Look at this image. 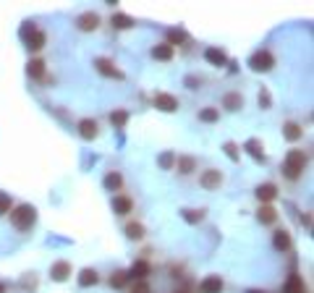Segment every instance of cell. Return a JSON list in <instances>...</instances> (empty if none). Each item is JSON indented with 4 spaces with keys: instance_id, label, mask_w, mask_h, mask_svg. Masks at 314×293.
Instances as JSON below:
<instances>
[{
    "instance_id": "6da1fadb",
    "label": "cell",
    "mask_w": 314,
    "mask_h": 293,
    "mask_svg": "<svg viewBox=\"0 0 314 293\" xmlns=\"http://www.w3.org/2000/svg\"><path fill=\"white\" fill-rule=\"evenodd\" d=\"M304 168H306V154H304L301 149H290V152H288V157H285V163H283V173H285V178L296 181V178L304 173Z\"/></svg>"
},
{
    "instance_id": "7a4b0ae2",
    "label": "cell",
    "mask_w": 314,
    "mask_h": 293,
    "mask_svg": "<svg viewBox=\"0 0 314 293\" xmlns=\"http://www.w3.org/2000/svg\"><path fill=\"white\" fill-rule=\"evenodd\" d=\"M34 220H37V212H34V207H29V205H18V207L11 212V222L16 225L18 231H29L32 225H34Z\"/></svg>"
},
{
    "instance_id": "3957f363",
    "label": "cell",
    "mask_w": 314,
    "mask_h": 293,
    "mask_svg": "<svg viewBox=\"0 0 314 293\" xmlns=\"http://www.w3.org/2000/svg\"><path fill=\"white\" fill-rule=\"evenodd\" d=\"M199 184L205 186L207 191H215V189H220L222 186V173L220 170H215V168H210V170H205L199 175Z\"/></svg>"
},
{
    "instance_id": "277c9868",
    "label": "cell",
    "mask_w": 314,
    "mask_h": 293,
    "mask_svg": "<svg viewBox=\"0 0 314 293\" xmlns=\"http://www.w3.org/2000/svg\"><path fill=\"white\" fill-rule=\"evenodd\" d=\"M249 65H252V71H270L273 65H275V60H273V55L270 53H254L252 55V60H249Z\"/></svg>"
},
{
    "instance_id": "5b68a950",
    "label": "cell",
    "mask_w": 314,
    "mask_h": 293,
    "mask_svg": "<svg viewBox=\"0 0 314 293\" xmlns=\"http://www.w3.org/2000/svg\"><path fill=\"white\" fill-rule=\"evenodd\" d=\"M76 24H79L81 32H95V29L100 27V16H97V13H81Z\"/></svg>"
},
{
    "instance_id": "8992f818",
    "label": "cell",
    "mask_w": 314,
    "mask_h": 293,
    "mask_svg": "<svg viewBox=\"0 0 314 293\" xmlns=\"http://www.w3.org/2000/svg\"><path fill=\"white\" fill-rule=\"evenodd\" d=\"M95 69H97L102 76H116V79H121V71H118L107 58H97V60H95Z\"/></svg>"
},
{
    "instance_id": "52a82bcc",
    "label": "cell",
    "mask_w": 314,
    "mask_h": 293,
    "mask_svg": "<svg viewBox=\"0 0 314 293\" xmlns=\"http://www.w3.org/2000/svg\"><path fill=\"white\" fill-rule=\"evenodd\" d=\"M154 105L160 107V110H165V112L178 110V100H175V97H170V95H154Z\"/></svg>"
},
{
    "instance_id": "ba28073f",
    "label": "cell",
    "mask_w": 314,
    "mask_h": 293,
    "mask_svg": "<svg viewBox=\"0 0 314 293\" xmlns=\"http://www.w3.org/2000/svg\"><path fill=\"white\" fill-rule=\"evenodd\" d=\"M79 133H81L84 139H95L97 137V121H92V118L79 121Z\"/></svg>"
},
{
    "instance_id": "9c48e42d",
    "label": "cell",
    "mask_w": 314,
    "mask_h": 293,
    "mask_svg": "<svg viewBox=\"0 0 314 293\" xmlns=\"http://www.w3.org/2000/svg\"><path fill=\"white\" fill-rule=\"evenodd\" d=\"M69 273H71L69 262H55V264L50 267V278H53V280H58V283H63L65 278H69Z\"/></svg>"
},
{
    "instance_id": "30bf717a",
    "label": "cell",
    "mask_w": 314,
    "mask_h": 293,
    "mask_svg": "<svg viewBox=\"0 0 314 293\" xmlns=\"http://www.w3.org/2000/svg\"><path fill=\"white\" fill-rule=\"evenodd\" d=\"M201 293H222V280H220V275H210L205 283H201Z\"/></svg>"
},
{
    "instance_id": "8fae6325",
    "label": "cell",
    "mask_w": 314,
    "mask_h": 293,
    "mask_svg": "<svg viewBox=\"0 0 314 293\" xmlns=\"http://www.w3.org/2000/svg\"><path fill=\"white\" fill-rule=\"evenodd\" d=\"M126 275L133 278V280H144V278L149 275V264H147V262H133L131 273H126Z\"/></svg>"
},
{
    "instance_id": "7c38bea8",
    "label": "cell",
    "mask_w": 314,
    "mask_h": 293,
    "mask_svg": "<svg viewBox=\"0 0 314 293\" xmlns=\"http://www.w3.org/2000/svg\"><path fill=\"white\" fill-rule=\"evenodd\" d=\"M131 207H133V201H131L128 196H116V199H113V210H116V215H128Z\"/></svg>"
},
{
    "instance_id": "4fadbf2b",
    "label": "cell",
    "mask_w": 314,
    "mask_h": 293,
    "mask_svg": "<svg viewBox=\"0 0 314 293\" xmlns=\"http://www.w3.org/2000/svg\"><path fill=\"white\" fill-rule=\"evenodd\" d=\"M278 196V189L273 186V184H262L259 189H257V199L259 201H273Z\"/></svg>"
},
{
    "instance_id": "5bb4252c",
    "label": "cell",
    "mask_w": 314,
    "mask_h": 293,
    "mask_svg": "<svg viewBox=\"0 0 314 293\" xmlns=\"http://www.w3.org/2000/svg\"><path fill=\"white\" fill-rule=\"evenodd\" d=\"M152 58H157V60H170V58H173V44H154V48H152Z\"/></svg>"
},
{
    "instance_id": "9a60e30c",
    "label": "cell",
    "mask_w": 314,
    "mask_h": 293,
    "mask_svg": "<svg viewBox=\"0 0 314 293\" xmlns=\"http://www.w3.org/2000/svg\"><path fill=\"white\" fill-rule=\"evenodd\" d=\"M257 217H259V222H264V225H270V222H275V220H278V212H275V207H270V205H264V207H259V212H257Z\"/></svg>"
},
{
    "instance_id": "2e32d148",
    "label": "cell",
    "mask_w": 314,
    "mask_h": 293,
    "mask_svg": "<svg viewBox=\"0 0 314 293\" xmlns=\"http://www.w3.org/2000/svg\"><path fill=\"white\" fill-rule=\"evenodd\" d=\"M27 37H29L27 39L29 42V50H42L44 48V39H48V37H44V32H37V29L32 34H27Z\"/></svg>"
},
{
    "instance_id": "e0dca14e",
    "label": "cell",
    "mask_w": 314,
    "mask_h": 293,
    "mask_svg": "<svg viewBox=\"0 0 314 293\" xmlns=\"http://www.w3.org/2000/svg\"><path fill=\"white\" fill-rule=\"evenodd\" d=\"M275 249H278V252H288V249H290V236H288V231H278V233H275Z\"/></svg>"
},
{
    "instance_id": "ac0fdd59",
    "label": "cell",
    "mask_w": 314,
    "mask_h": 293,
    "mask_svg": "<svg viewBox=\"0 0 314 293\" xmlns=\"http://www.w3.org/2000/svg\"><path fill=\"white\" fill-rule=\"evenodd\" d=\"M97 273L95 269H81V278H79V283L84 285V288H89V285H97Z\"/></svg>"
},
{
    "instance_id": "d6986e66",
    "label": "cell",
    "mask_w": 314,
    "mask_h": 293,
    "mask_svg": "<svg viewBox=\"0 0 314 293\" xmlns=\"http://www.w3.org/2000/svg\"><path fill=\"white\" fill-rule=\"evenodd\" d=\"M283 133H285V139L296 142V139L301 137V128H299L296 123H285V126H283Z\"/></svg>"
},
{
    "instance_id": "ffe728a7",
    "label": "cell",
    "mask_w": 314,
    "mask_h": 293,
    "mask_svg": "<svg viewBox=\"0 0 314 293\" xmlns=\"http://www.w3.org/2000/svg\"><path fill=\"white\" fill-rule=\"evenodd\" d=\"M126 233H128V238H144V225L128 222V225H126Z\"/></svg>"
},
{
    "instance_id": "44dd1931",
    "label": "cell",
    "mask_w": 314,
    "mask_h": 293,
    "mask_svg": "<svg viewBox=\"0 0 314 293\" xmlns=\"http://www.w3.org/2000/svg\"><path fill=\"white\" fill-rule=\"evenodd\" d=\"M222 102H226V107H228V110H238V107H243V97H241V95H226V100H222Z\"/></svg>"
},
{
    "instance_id": "7402d4cb",
    "label": "cell",
    "mask_w": 314,
    "mask_h": 293,
    "mask_svg": "<svg viewBox=\"0 0 314 293\" xmlns=\"http://www.w3.org/2000/svg\"><path fill=\"white\" fill-rule=\"evenodd\" d=\"M121 184H123V178H121L118 173H110V175L105 178V189H110V191H116V189H121Z\"/></svg>"
},
{
    "instance_id": "603a6c76",
    "label": "cell",
    "mask_w": 314,
    "mask_h": 293,
    "mask_svg": "<svg viewBox=\"0 0 314 293\" xmlns=\"http://www.w3.org/2000/svg\"><path fill=\"white\" fill-rule=\"evenodd\" d=\"M205 55H207V60L215 63V65H222V63H226V53H220V50H215V48H210Z\"/></svg>"
},
{
    "instance_id": "cb8c5ba5",
    "label": "cell",
    "mask_w": 314,
    "mask_h": 293,
    "mask_svg": "<svg viewBox=\"0 0 314 293\" xmlns=\"http://www.w3.org/2000/svg\"><path fill=\"white\" fill-rule=\"evenodd\" d=\"M29 76H34V79L44 76V63H42V60H32V63H29Z\"/></svg>"
},
{
    "instance_id": "d4e9b609",
    "label": "cell",
    "mask_w": 314,
    "mask_h": 293,
    "mask_svg": "<svg viewBox=\"0 0 314 293\" xmlns=\"http://www.w3.org/2000/svg\"><path fill=\"white\" fill-rule=\"evenodd\" d=\"M285 293H304V283H301V278H299V275L290 278V283H288Z\"/></svg>"
},
{
    "instance_id": "484cf974",
    "label": "cell",
    "mask_w": 314,
    "mask_h": 293,
    "mask_svg": "<svg viewBox=\"0 0 314 293\" xmlns=\"http://www.w3.org/2000/svg\"><path fill=\"white\" fill-rule=\"evenodd\" d=\"M126 280H128V275L118 269V273H113V278H110V285H113V288H123V285H126Z\"/></svg>"
},
{
    "instance_id": "4316f807",
    "label": "cell",
    "mask_w": 314,
    "mask_h": 293,
    "mask_svg": "<svg viewBox=\"0 0 314 293\" xmlns=\"http://www.w3.org/2000/svg\"><path fill=\"white\" fill-rule=\"evenodd\" d=\"M131 24H133V21L128 16H113V27H118V29H128Z\"/></svg>"
},
{
    "instance_id": "83f0119b",
    "label": "cell",
    "mask_w": 314,
    "mask_h": 293,
    "mask_svg": "<svg viewBox=\"0 0 314 293\" xmlns=\"http://www.w3.org/2000/svg\"><path fill=\"white\" fill-rule=\"evenodd\" d=\"M199 118H201V121H207V123H212V121H217V110L207 107V110H201V112H199Z\"/></svg>"
},
{
    "instance_id": "f1b7e54d",
    "label": "cell",
    "mask_w": 314,
    "mask_h": 293,
    "mask_svg": "<svg viewBox=\"0 0 314 293\" xmlns=\"http://www.w3.org/2000/svg\"><path fill=\"white\" fill-rule=\"evenodd\" d=\"M8 210H11V196L0 191V215H6Z\"/></svg>"
},
{
    "instance_id": "f546056e",
    "label": "cell",
    "mask_w": 314,
    "mask_h": 293,
    "mask_svg": "<svg viewBox=\"0 0 314 293\" xmlns=\"http://www.w3.org/2000/svg\"><path fill=\"white\" fill-rule=\"evenodd\" d=\"M131 293H152V288H149V285H147L144 280H139L137 285H133V288H131Z\"/></svg>"
},
{
    "instance_id": "4dcf8cb0",
    "label": "cell",
    "mask_w": 314,
    "mask_h": 293,
    "mask_svg": "<svg viewBox=\"0 0 314 293\" xmlns=\"http://www.w3.org/2000/svg\"><path fill=\"white\" fill-rule=\"evenodd\" d=\"M178 168H181V173L186 175V173H191V168H194V160H191V157H186V160H181V165H178Z\"/></svg>"
},
{
    "instance_id": "1f68e13d",
    "label": "cell",
    "mask_w": 314,
    "mask_h": 293,
    "mask_svg": "<svg viewBox=\"0 0 314 293\" xmlns=\"http://www.w3.org/2000/svg\"><path fill=\"white\" fill-rule=\"evenodd\" d=\"M110 121H113V126H123V123H126V112H113V116H110Z\"/></svg>"
},
{
    "instance_id": "d6a6232c",
    "label": "cell",
    "mask_w": 314,
    "mask_h": 293,
    "mask_svg": "<svg viewBox=\"0 0 314 293\" xmlns=\"http://www.w3.org/2000/svg\"><path fill=\"white\" fill-rule=\"evenodd\" d=\"M168 39H170V42H184L186 37H184L181 32H175V29H173V32H168Z\"/></svg>"
},
{
    "instance_id": "836d02e7",
    "label": "cell",
    "mask_w": 314,
    "mask_h": 293,
    "mask_svg": "<svg viewBox=\"0 0 314 293\" xmlns=\"http://www.w3.org/2000/svg\"><path fill=\"white\" fill-rule=\"evenodd\" d=\"M226 152H228V157H233V160L238 157V154H236V147H233V144H226Z\"/></svg>"
},
{
    "instance_id": "e575fe53",
    "label": "cell",
    "mask_w": 314,
    "mask_h": 293,
    "mask_svg": "<svg viewBox=\"0 0 314 293\" xmlns=\"http://www.w3.org/2000/svg\"><path fill=\"white\" fill-rule=\"evenodd\" d=\"M3 290H6V285H3V283H0V293H3Z\"/></svg>"
},
{
    "instance_id": "d590c367",
    "label": "cell",
    "mask_w": 314,
    "mask_h": 293,
    "mask_svg": "<svg viewBox=\"0 0 314 293\" xmlns=\"http://www.w3.org/2000/svg\"><path fill=\"white\" fill-rule=\"evenodd\" d=\"M249 293H264V290H249Z\"/></svg>"
},
{
    "instance_id": "8d00e7d4",
    "label": "cell",
    "mask_w": 314,
    "mask_h": 293,
    "mask_svg": "<svg viewBox=\"0 0 314 293\" xmlns=\"http://www.w3.org/2000/svg\"><path fill=\"white\" fill-rule=\"evenodd\" d=\"M175 293H186V290H175Z\"/></svg>"
}]
</instances>
